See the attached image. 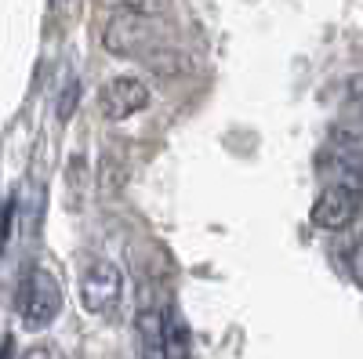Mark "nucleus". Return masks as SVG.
Returning a JSON list of instances; mask_svg holds the SVG:
<instances>
[{
  "instance_id": "13",
  "label": "nucleus",
  "mask_w": 363,
  "mask_h": 359,
  "mask_svg": "<svg viewBox=\"0 0 363 359\" xmlns=\"http://www.w3.org/2000/svg\"><path fill=\"white\" fill-rule=\"evenodd\" d=\"M26 359H51V352H48V348H29Z\"/></svg>"
},
{
  "instance_id": "12",
  "label": "nucleus",
  "mask_w": 363,
  "mask_h": 359,
  "mask_svg": "<svg viewBox=\"0 0 363 359\" xmlns=\"http://www.w3.org/2000/svg\"><path fill=\"white\" fill-rule=\"evenodd\" d=\"M349 273H352L356 287H363V232L356 236V244H352V251H349Z\"/></svg>"
},
{
  "instance_id": "10",
  "label": "nucleus",
  "mask_w": 363,
  "mask_h": 359,
  "mask_svg": "<svg viewBox=\"0 0 363 359\" xmlns=\"http://www.w3.org/2000/svg\"><path fill=\"white\" fill-rule=\"evenodd\" d=\"M77 102H80V80L69 73L66 84H62V91H58V98H55V116H58V124H66V120L77 113Z\"/></svg>"
},
{
  "instance_id": "7",
  "label": "nucleus",
  "mask_w": 363,
  "mask_h": 359,
  "mask_svg": "<svg viewBox=\"0 0 363 359\" xmlns=\"http://www.w3.org/2000/svg\"><path fill=\"white\" fill-rule=\"evenodd\" d=\"M323 174L330 178V182H338V186L363 189V149L359 145L338 149V153L323 164Z\"/></svg>"
},
{
  "instance_id": "11",
  "label": "nucleus",
  "mask_w": 363,
  "mask_h": 359,
  "mask_svg": "<svg viewBox=\"0 0 363 359\" xmlns=\"http://www.w3.org/2000/svg\"><path fill=\"white\" fill-rule=\"evenodd\" d=\"M102 193H116L120 186H124V167H120V160L106 156V167H102Z\"/></svg>"
},
{
  "instance_id": "6",
  "label": "nucleus",
  "mask_w": 363,
  "mask_h": 359,
  "mask_svg": "<svg viewBox=\"0 0 363 359\" xmlns=\"http://www.w3.org/2000/svg\"><path fill=\"white\" fill-rule=\"evenodd\" d=\"M135 338H138V355L142 359H167L164 348V312L142 309L135 319Z\"/></svg>"
},
{
  "instance_id": "2",
  "label": "nucleus",
  "mask_w": 363,
  "mask_h": 359,
  "mask_svg": "<svg viewBox=\"0 0 363 359\" xmlns=\"http://www.w3.org/2000/svg\"><path fill=\"white\" fill-rule=\"evenodd\" d=\"M120 294H124V273L113 261H91L80 276V305L91 316H106L109 309H116Z\"/></svg>"
},
{
  "instance_id": "9",
  "label": "nucleus",
  "mask_w": 363,
  "mask_h": 359,
  "mask_svg": "<svg viewBox=\"0 0 363 359\" xmlns=\"http://www.w3.org/2000/svg\"><path fill=\"white\" fill-rule=\"evenodd\" d=\"M102 11L113 15H142V18H157L164 11V0H99Z\"/></svg>"
},
{
  "instance_id": "4",
  "label": "nucleus",
  "mask_w": 363,
  "mask_h": 359,
  "mask_svg": "<svg viewBox=\"0 0 363 359\" xmlns=\"http://www.w3.org/2000/svg\"><path fill=\"white\" fill-rule=\"evenodd\" d=\"M149 87L138 76H113L102 84L99 91V113L109 120V124H124V120L138 116L149 106Z\"/></svg>"
},
{
  "instance_id": "5",
  "label": "nucleus",
  "mask_w": 363,
  "mask_h": 359,
  "mask_svg": "<svg viewBox=\"0 0 363 359\" xmlns=\"http://www.w3.org/2000/svg\"><path fill=\"white\" fill-rule=\"evenodd\" d=\"M102 44L113 55H145L157 44V25L153 18H142V15H113V22L102 33Z\"/></svg>"
},
{
  "instance_id": "1",
  "label": "nucleus",
  "mask_w": 363,
  "mask_h": 359,
  "mask_svg": "<svg viewBox=\"0 0 363 359\" xmlns=\"http://www.w3.org/2000/svg\"><path fill=\"white\" fill-rule=\"evenodd\" d=\"M62 312V283L48 265H33L18 290V316L29 331H44Z\"/></svg>"
},
{
  "instance_id": "8",
  "label": "nucleus",
  "mask_w": 363,
  "mask_h": 359,
  "mask_svg": "<svg viewBox=\"0 0 363 359\" xmlns=\"http://www.w3.org/2000/svg\"><path fill=\"white\" fill-rule=\"evenodd\" d=\"M164 348L167 359H189V331L178 312H164Z\"/></svg>"
},
{
  "instance_id": "3",
  "label": "nucleus",
  "mask_w": 363,
  "mask_h": 359,
  "mask_svg": "<svg viewBox=\"0 0 363 359\" xmlns=\"http://www.w3.org/2000/svg\"><path fill=\"white\" fill-rule=\"evenodd\" d=\"M359 207H363V189L327 182V189L316 196L313 211H309V222H313V229L338 232V229H345L349 222H356Z\"/></svg>"
},
{
  "instance_id": "14",
  "label": "nucleus",
  "mask_w": 363,
  "mask_h": 359,
  "mask_svg": "<svg viewBox=\"0 0 363 359\" xmlns=\"http://www.w3.org/2000/svg\"><path fill=\"white\" fill-rule=\"evenodd\" d=\"M359 116H363V98H359Z\"/></svg>"
}]
</instances>
